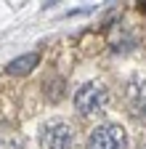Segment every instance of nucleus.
Returning a JSON list of instances; mask_svg holds the SVG:
<instances>
[{
    "label": "nucleus",
    "instance_id": "obj_5",
    "mask_svg": "<svg viewBox=\"0 0 146 149\" xmlns=\"http://www.w3.org/2000/svg\"><path fill=\"white\" fill-rule=\"evenodd\" d=\"M61 88H64V83H61V77H56V83L48 85V99L51 101H59L61 99Z\"/></svg>",
    "mask_w": 146,
    "mask_h": 149
},
{
    "label": "nucleus",
    "instance_id": "obj_4",
    "mask_svg": "<svg viewBox=\"0 0 146 149\" xmlns=\"http://www.w3.org/2000/svg\"><path fill=\"white\" fill-rule=\"evenodd\" d=\"M37 61H40V56H37V53H24V56H19V59L8 61L6 72H8V74H27L29 69L37 67Z\"/></svg>",
    "mask_w": 146,
    "mask_h": 149
},
{
    "label": "nucleus",
    "instance_id": "obj_6",
    "mask_svg": "<svg viewBox=\"0 0 146 149\" xmlns=\"http://www.w3.org/2000/svg\"><path fill=\"white\" fill-rule=\"evenodd\" d=\"M138 11H143V13H146V0H143V3H138Z\"/></svg>",
    "mask_w": 146,
    "mask_h": 149
},
{
    "label": "nucleus",
    "instance_id": "obj_2",
    "mask_svg": "<svg viewBox=\"0 0 146 149\" xmlns=\"http://www.w3.org/2000/svg\"><path fill=\"white\" fill-rule=\"evenodd\" d=\"M104 104H106V91L96 83H88L75 93V109L80 115H96L104 109Z\"/></svg>",
    "mask_w": 146,
    "mask_h": 149
},
{
    "label": "nucleus",
    "instance_id": "obj_3",
    "mask_svg": "<svg viewBox=\"0 0 146 149\" xmlns=\"http://www.w3.org/2000/svg\"><path fill=\"white\" fill-rule=\"evenodd\" d=\"M43 144H45V149H72V144H75V130L64 120L48 123L45 130H43Z\"/></svg>",
    "mask_w": 146,
    "mask_h": 149
},
{
    "label": "nucleus",
    "instance_id": "obj_1",
    "mask_svg": "<svg viewBox=\"0 0 146 149\" xmlns=\"http://www.w3.org/2000/svg\"><path fill=\"white\" fill-rule=\"evenodd\" d=\"M88 149H127V136L120 125H98L90 130Z\"/></svg>",
    "mask_w": 146,
    "mask_h": 149
}]
</instances>
